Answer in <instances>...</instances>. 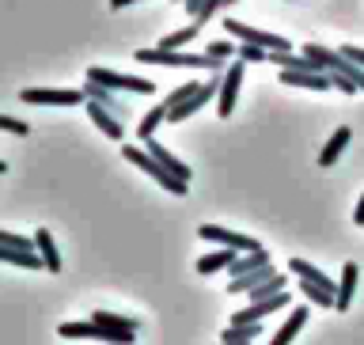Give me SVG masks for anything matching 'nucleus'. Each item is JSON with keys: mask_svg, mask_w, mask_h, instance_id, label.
Instances as JSON below:
<instances>
[{"mask_svg": "<svg viewBox=\"0 0 364 345\" xmlns=\"http://www.w3.org/2000/svg\"><path fill=\"white\" fill-rule=\"evenodd\" d=\"M122 156L125 159H129V164L133 167H141L144 171V175H152L156 182H159V186H164L167 193H178V198H186V190H190V182H182V179H175V175H171V171L164 167V164H159V159L152 156V152H148V148H136V144H125L122 148Z\"/></svg>", "mask_w": 364, "mask_h": 345, "instance_id": "1", "label": "nucleus"}, {"mask_svg": "<svg viewBox=\"0 0 364 345\" xmlns=\"http://www.w3.org/2000/svg\"><path fill=\"white\" fill-rule=\"evenodd\" d=\"M136 61L144 65H167V68H209V73H220V61L205 53H182V50H164V46H152V50H136Z\"/></svg>", "mask_w": 364, "mask_h": 345, "instance_id": "2", "label": "nucleus"}, {"mask_svg": "<svg viewBox=\"0 0 364 345\" xmlns=\"http://www.w3.org/2000/svg\"><path fill=\"white\" fill-rule=\"evenodd\" d=\"M87 80H95V84L110 87V91H136V95H148V91H156L152 80L144 76H129V73H110V68H87Z\"/></svg>", "mask_w": 364, "mask_h": 345, "instance_id": "3", "label": "nucleus"}, {"mask_svg": "<svg viewBox=\"0 0 364 345\" xmlns=\"http://www.w3.org/2000/svg\"><path fill=\"white\" fill-rule=\"evenodd\" d=\"M57 334H61V338H95V341H110V345H133L136 341V334L107 330V327H99L95 319H87V323H61V327H57Z\"/></svg>", "mask_w": 364, "mask_h": 345, "instance_id": "4", "label": "nucleus"}, {"mask_svg": "<svg viewBox=\"0 0 364 345\" xmlns=\"http://www.w3.org/2000/svg\"><path fill=\"white\" fill-rule=\"evenodd\" d=\"M224 31L232 34V38L239 42H255L262 46V50H292V42L284 38V34H269V31H258V27H247V23H239V19H224Z\"/></svg>", "mask_w": 364, "mask_h": 345, "instance_id": "5", "label": "nucleus"}, {"mask_svg": "<svg viewBox=\"0 0 364 345\" xmlns=\"http://www.w3.org/2000/svg\"><path fill=\"white\" fill-rule=\"evenodd\" d=\"M19 99L27 107H76V102H87L84 87L80 91H57V87H23Z\"/></svg>", "mask_w": 364, "mask_h": 345, "instance_id": "6", "label": "nucleus"}, {"mask_svg": "<svg viewBox=\"0 0 364 345\" xmlns=\"http://www.w3.org/2000/svg\"><path fill=\"white\" fill-rule=\"evenodd\" d=\"M239 91H243V61H232V65L224 68L220 91H216V114H220V118H232Z\"/></svg>", "mask_w": 364, "mask_h": 345, "instance_id": "7", "label": "nucleus"}, {"mask_svg": "<svg viewBox=\"0 0 364 345\" xmlns=\"http://www.w3.org/2000/svg\"><path fill=\"white\" fill-rule=\"evenodd\" d=\"M198 235L205 239V243H220L228 250H239V255H247V250H262L258 239H250V235H239L232 232V228H216V224H201L198 228Z\"/></svg>", "mask_w": 364, "mask_h": 345, "instance_id": "8", "label": "nucleus"}, {"mask_svg": "<svg viewBox=\"0 0 364 345\" xmlns=\"http://www.w3.org/2000/svg\"><path fill=\"white\" fill-rule=\"evenodd\" d=\"M87 118L95 122V129H99L102 137H110V141H122V137H125V122L118 118V114H110L107 107L91 102V99H87Z\"/></svg>", "mask_w": 364, "mask_h": 345, "instance_id": "9", "label": "nucleus"}, {"mask_svg": "<svg viewBox=\"0 0 364 345\" xmlns=\"http://www.w3.org/2000/svg\"><path fill=\"white\" fill-rule=\"evenodd\" d=\"M84 95L91 99V102H99V107H107L110 114H118V118L125 122V118H129V102H122L118 95H114V91L110 87H102V84H95V80H87V84H84Z\"/></svg>", "mask_w": 364, "mask_h": 345, "instance_id": "10", "label": "nucleus"}, {"mask_svg": "<svg viewBox=\"0 0 364 345\" xmlns=\"http://www.w3.org/2000/svg\"><path fill=\"white\" fill-rule=\"evenodd\" d=\"M34 250H38L46 273H61V250H57L50 228H38V232H34Z\"/></svg>", "mask_w": 364, "mask_h": 345, "instance_id": "11", "label": "nucleus"}, {"mask_svg": "<svg viewBox=\"0 0 364 345\" xmlns=\"http://www.w3.org/2000/svg\"><path fill=\"white\" fill-rule=\"evenodd\" d=\"M357 281H360V270H357V262H346V266H341V277H338V292H334V307H338V312H346V307L353 304V292H357Z\"/></svg>", "mask_w": 364, "mask_h": 345, "instance_id": "12", "label": "nucleus"}, {"mask_svg": "<svg viewBox=\"0 0 364 345\" xmlns=\"http://www.w3.org/2000/svg\"><path fill=\"white\" fill-rule=\"evenodd\" d=\"M281 80L289 87H307V91H330V73H296V68H281Z\"/></svg>", "mask_w": 364, "mask_h": 345, "instance_id": "13", "label": "nucleus"}, {"mask_svg": "<svg viewBox=\"0 0 364 345\" xmlns=\"http://www.w3.org/2000/svg\"><path fill=\"white\" fill-rule=\"evenodd\" d=\"M144 148H148V152H152V156H156L159 164H164V167H167V171H171V175H175V179L190 182V167L182 164V159H178L175 152H171V148H164V144H159L156 137H148V141H144Z\"/></svg>", "mask_w": 364, "mask_h": 345, "instance_id": "14", "label": "nucleus"}, {"mask_svg": "<svg viewBox=\"0 0 364 345\" xmlns=\"http://www.w3.org/2000/svg\"><path fill=\"white\" fill-rule=\"evenodd\" d=\"M262 266H269V250L262 247V250H247V255H235V262L228 266V273L232 277H243V273H255Z\"/></svg>", "mask_w": 364, "mask_h": 345, "instance_id": "15", "label": "nucleus"}, {"mask_svg": "<svg viewBox=\"0 0 364 345\" xmlns=\"http://www.w3.org/2000/svg\"><path fill=\"white\" fill-rule=\"evenodd\" d=\"M349 137H353V133H349V125H338V129H334V137L326 141V148L318 152V164H323V167H334V164H338V156L346 152Z\"/></svg>", "mask_w": 364, "mask_h": 345, "instance_id": "16", "label": "nucleus"}, {"mask_svg": "<svg viewBox=\"0 0 364 345\" xmlns=\"http://www.w3.org/2000/svg\"><path fill=\"white\" fill-rule=\"evenodd\" d=\"M0 262H8V266H19V270H34V273L46 270L42 258H38V250L31 255V250H16V247H4V243H0Z\"/></svg>", "mask_w": 364, "mask_h": 345, "instance_id": "17", "label": "nucleus"}, {"mask_svg": "<svg viewBox=\"0 0 364 345\" xmlns=\"http://www.w3.org/2000/svg\"><path fill=\"white\" fill-rule=\"evenodd\" d=\"M289 270H292V273H300V281H311V285H323V289L338 292V281H334V277H326L323 270H315L311 262H304V258H292V262H289Z\"/></svg>", "mask_w": 364, "mask_h": 345, "instance_id": "18", "label": "nucleus"}, {"mask_svg": "<svg viewBox=\"0 0 364 345\" xmlns=\"http://www.w3.org/2000/svg\"><path fill=\"white\" fill-rule=\"evenodd\" d=\"M304 327H307V307H296V312H292L289 319H284V327L269 338V345H289V341H292L296 334H300Z\"/></svg>", "mask_w": 364, "mask_h": 345, "instance_id": "19", "label": "nucleus"}, {"mask_svg": "<svg viewBox=\"0 0 364 345\" xmlns=\"http://www.w3.org/2000/svg\"><path fill=\"white\" fill-rule=\"evenodd\" d=\"M235 255H239V250H228V247L213 250V255L198 258V273H216V270H228V266L235 262Z\"/></svg>", "mask_w": 364, "mask_h": 345, "instance_id": "20", "label": "nucleus"}, {"mask_svg": "<svg viewBox=\"0 0 364 345\" xmlns=\"http://www.w3.org/2000/svg\"><path fill=\"white\" fill-rule=\"evenodd\" d=\"M91 319H95L99 327H107V330H118V334H136V327H141V323H136V319H125V315H110V312H95Z\"/></svg>", "mask_w": 364, "mask_h": 345, "instance_id": "21", "label": "nucleus"}, {"mask_svg": "<svg viewBox=\"0 0 364 345\" xmlns=\"http://www.w3.org/2000/svg\"><path fill=\"white\" fill-rule=\"evenodd\" d=\"M338 53H341V50H338ZM330 73H341V76H346V80H349V84H353V87H357V91H364V68H360L357 61H349V57H346V53H341V57H338V65H334V68H330Z\"/></svg>", "mask_w": 364, "mask_h": 345, "instance_id": "22", "label": "nucleus"}, {"mask_svg": "<svg viewBox=\"0 0 364 345\" xmlns=\"http://www.w3.org/2000/svg\"><path fill=\"white\" fill-rule=\"evenodd\" d=\"M159 122H167V107H164V102H156V107L144 114V122L136 125V137H141V141H148V137H156V125H159Z\"/></svg>", "mask_w": 364, "mask_h": 345, "instance_id": "23", "label": "nucleus"}, {"mask_svg": "<svg viewBox=\"0 0 364 345\" xmlns=\"http://www.w3.org/2000/svg\"><path fill=\"white\" fill-rule=\"evenodd\" d=\"M277 292H284V273H273V277H266L258 289H250L247 296H250V304H255V300H269V296H277Z\"/></svg>", "mask_w": 364, "mask_h": 345, "instance_id": "24", "label": "nucleus"}, {"mask_svg": "<svg viewBox=\"0 0 364 345\" xmlns=\"http://www.w3.org/2000/svg\"><path fill=\"white\" fill-rule=\"evenodd\" d=\"M300 289L307 296V304H318V307H334V292L323 289V285H311V281H300Z\"/></svg>", "mask_w": 364, "mask_h": 345, "instance_id": "25", "label": "nucleus"}, {"mask_svg": "<svg viewBox=\"0 0 364 345\" xmlns=\"http://www.w3.org/2000/svg\"><path fill=\"white\" fill-rule=\"evenodd\" d=\"M304 53L311 57V61H318V65H323L326 73H330V68L338 65V57H341L338 50H326V46H315V42H311V46H304Z\"/></svg>", "mask_w": 364, "mask_h": 345, "instance_id": "26", "label": "nucleus"}, {"mask_svg": "<svg viewBox=\"0 0 364 345\" xmlns=\"http://www.w3.org/2000/svg\"><path fill=\"white\" fill-rule=\"evenodd\" d=\"M193 38H198V23H193V27H182V31H175V34H167L159 46H164V50H182V46L193 42Z\"/></svg>", "mask_w": 364, "mask_h": 345, "instance_id": "27", "label": "nucleus"}, {"mask_svg": "<svg viewBox=\"0 0 364 345\" xmlns=\"http://www.w3.org/2000/svg\"><path fill=\"white\" fill-rule=\"evenodd\" d=\"M239 61L243 65H258V61H269V50H262V46H255V42H239Z\"/></svg>", "mask_w": 364, "mask_h": 345, "instance_id": "28", "label": "nucleus"}, {"mask_svg": "<svg viewBox=\"0 0 364 345\" xmlns=\"http://www.w3.org/2000/svg\"><path fill=\"white\" fill-rule=\"evenodd\" d=\"M239 53V46L235 42H224V38H216L205 46V57H213V61H228V57H235Z\"/></svg>", "mask_w": 364, "mask_h": 345, "instance_id": "29", "label": "nucleus"}, {"mask_svg": "<svg viewBox=\"0 0 364 345\" xmlns=\"http://www.w3.org/2000/svg\"><path fill=\"white\" fill-rule=\"evenodd\" d=\"M0 243H4V247H16V250H31V255H34V239L16 235V232H4V228H0Z\"/></svg>", "mask_w": 364, "mask_h": 345, "instance_id": "30", "label": "nucleus"}, {"mask_svg": "<svg viewBox=\"0 0 364 345\" xmlns=\"http://www.w3.org/2000/svg\"><path fill=\"white\" fill-rule=\"evenodd\" d=\"M0 129H4V133H16V137H27L31 125L19 122V118H11V114H0Z\"/></svg>", "mask_w": 364, "mask_h": 345, "instance_id": "31", "label": "nucleus"}, {"mask_svg": "<svg viewBox=\"0 0 364 345\" xmlns=\"http://www.w3.org/2000/svg\"><path fill=\"white\" fill-rule=\"evenodd\" d=\"M198 87H201V84H182V87H175V91H171V95L164 99V107H167V110H171V107H178V102H182V99H190Z\"/></svg>", "mask_w": 364, "mask_h": 345, "instance_id": "32", "label": "nucleus"}, {"mask_svg": "<svg viewBox=\"0 0 364 345\" xmlns=\"http://www.w3.org/2000/svg\"><path fill=\"white\" fill-rule=\"evenodd\" d=\"M224 4H228V0H205V4L198 8V16H193V23H198V27H201V23H209L216 16V8H224Z\"/></svg>", "mask_w": 364, "mask_h": 345, "instance_id": "33", "label": "nucleus"}, {"mask_svg": "<svg viewBox=\"0 0 364 345\" xmlns=\"http://www.w3.org/2000/svg\"><path fill=\"white\" fill-rule=\"evenodd\" d=\"M341 53H346L349 61H357V65L364 68V50H360V46H341Z\"/></svg>", "mask_w": 364, "mask_h": 345, "instance_id": "34", "label": "nucleus"}, {"mask_svg": "<svg viewBox=\"0 0 364 345\" xmlns=\"http://www.w3.org/2000/svg\"><path fill=\"white\" fill-rule=\"evenodd\" d=\"M353 221L364 228V193H360V201H357V213H353Z\"/></svg>", "mask_w": 364, "mask_h": 345, "instance_id": "35", "label": "nucleus"}, {"mask_svg": "<svg viewBox=\"0 0 364 345\" xmlns=\"http://www.w3.org/2000/svg\"><path fill=\"white\" fill-rule=\"evenodd\" d=\"M125 4H133V0H110V8H114V11H122Z\"/></svg>", "mask_w": 364, "mask_h": 345, "instance_id": "36", "label": "nucleus"}, {"mask_svg": "<svg viewBox=\"0 0 364 345\" xmlns=\"http://www.w3.org/2000/svg\"><path fill=\"white\" fill-rule=\"evenodd\" d=\"M220 345H250V341H220Z\"/></svg>", "mask_w": 364, "mask_h": 345, "instance_id": "37", "label": "nucleus"}, {"mask_svg": "<svg viewBox=\"0 0 364 345\" xmlns=\"http://www.w3.org/2000/svg\"><path fill=\"white\" fill-rule=\"evenodd\" d=\"M4 171H8V167H4V159H0V175H4Z\"/></svg>", "mask_w": 364, "mask_h": 345, "instance_id": "38", "label": "nucleus"}, {"mask_svg": "<svg viewBox=\"0 0 364 345\" xmlns=\"http://www.w3.org/2000/svg\"><path fill=\"white\" fill-rule=\"evenodd\" d=\"M178 4H186V0H178Z\"/></svg>", "mask_w": 364, "mask_h": 345, "instance_id": "39", "label": "nucleus"}]
</instances>
